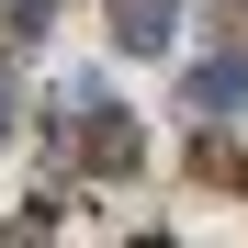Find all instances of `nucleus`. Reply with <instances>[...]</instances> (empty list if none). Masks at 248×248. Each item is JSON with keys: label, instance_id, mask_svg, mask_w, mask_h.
<instances>
[{"label": "nucleus", "instance_id": "1", "mask_svg": "<svg viewBox=\"0 0 248 248\" xmlns=\"http://www.w3.org/2000/svg\"><path fill=\"white\" fill-rule=\"evenodd\" d=\"M124 57H170V34H181V12H170V0H124Z\"/></svg>", "mask_w": 248, "mask_h": 248}, {"label": "nucleus", "instance_id": "2", "mask_svg": "<svg viewBox=\"0 0 248 248\" xmlns=\"http://www.w3.org/2000/svg\"><path fill=\"white\" fill-rule=\"evenodd\" d=\"M79 158H91V170H136V124H124V113H91V124H79Z\"/></svg>", "mask_w": 248, "mask_h": 248}, {"label": "nucleus", "instance_id": "3", "mask_svg": "<svg viewBox=\"0 0 248 248\" xmlns=\"http://www.w3.org/2000/svg\"><path fill=\"white\" fill-rule=\"evenodd\" d=\"M215 102H237V68L215 57V68H192V113H215Z\"/></svg>", "mask_w": 248, "mask_h": 248}, {"label": "nucleus", "instance_id": "4", "mask_svg": "<svg viewBox=\"0 0 248 248\" xmlns=\"http://www.w3.org/2000/svg\"><path fill=\"white\" fill-rule=\"evenodd\" d=\"M0 136H12V113H0Z\"/></svg>", "mask_w": 248, "mask_h": 248}]
</instances>
